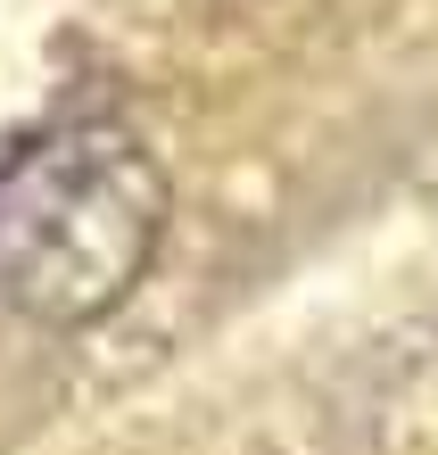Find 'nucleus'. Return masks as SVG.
<instances>
[{
    "instance_id": "f257e3e1",
    "label": "nucleus",
    "mask_w": 438,
    "mask_h": 455,
    "mask_svg": "<svg viewBox=\"0 0 438 455\" xmlns=\"http://www.w3.org/2000/svg\"><path fill=\"white\" fill-rule=\"evenodd\" d=\"M166 240V174L108 116H59L0 149V307L100 323Z\"/></svg>"
}]
</instances>
